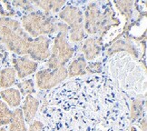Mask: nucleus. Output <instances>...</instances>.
<instances>
[{
	"label": "nucleus",
	"instance_id": "1",
	"mask_svg": "<svg viewBox=\"0 0 147 131\" xmlns=\"http://www.w3.org/2000/svg\"><path fill=\"white\" fill-rule=\"evenodd\" d=\"M121 24L120 19L113 9L112 3H89L84 16V29L88 35L98 37L104 39L112 27Z\"/></svg>",
	"mask_w": 147,
	"mask_h": 131
},
{
	"label": "nucleus",
	"instance_id": "2",
	"mask_svg": "<svg viewBox=\"0 0 147 131\" xmlns=\"http://www.w3.org/2000/svg\"><path fill=\"white\" fill-rule=\"evenodd\" d=\"M32 40L19 21L0 16V43L7 50L18 56L28 55Z\"/></svg>",
	"mask_w": 147,
	"mask_h": 131
},
{
	"label": "nucleus",
	"instance_id": "3",
	"mask_svg": "<svg viewBox=\"0 0 147 131\" xmlns=\"http://www.w3.org/2000/svg\"><path fill=\"white\" fill-rule=\"evenodd\" d=\"M58 22L52 15H47L41 10H34L22 16L20 24L28 35L36 38L57 32Z\"/></svg>",
	"mask_w": 147,
	"mask_h": 131
},
{
	"label": "nucleus",
	"instance_id": "4",
	"mask_svg": "<svg viewBox=\"0 0 147 131\" xmlns=\"http://www.w3.org/2000/svg\"><path fill=\"white\" fill-rule=\"evenodd\" d=\"M57 27L58 33L54 40L52 50L50 51V56L47 62V66L49 69L65 67L75 54V49L68 42L69 27L60 21L57 24Z\"/></svg>",
	"mask_w": 147,
	"mask_h": 131
},
{
	"label": "nucleus",
	"instance_id": "5",
	"mask_svg": "<svg viewBox=\"0 0 147 131\" xmlns=\"http://www.w3.org/2000/svg\"><path fill=\"white\" fill-rule=\"evenodd\" d=\"M58 16L69 27L68 39L70 42L79 43L84 40V14L80 8L72 5H65L59 12Z\"/></svg>",
	"mask_w": 147,
	"mask_h": 131
},
{
	"label": "nucleus",
	"instance_id": "6",
	"mask_svg": "<svg viewBox=\"0 0 147 131\" xmlns=\"http://www.w3.org/2000/svg\"><path fill=\"white\" fill-rule=\"evenodd\" d=\"M67 68L61 67L55 69H42L36 74V82L39 89L46 90L53 88L67 78Z\"/></svg>",
	"mask_w": 147,
	"mask_h": 131
},
{
	"label": "nucleus",
	"instance_id": "7",
	"mask_svg": "<svg viewBox=\"0 0 147 131\" xmlns=\"http://www.w3.org/2000/svg\"><path fill=\"white\" fill-rule=\"evenodd\" d=\"M134 41V40H133V38L129 36H122L115 37L112 41V43L108 45V48L105 50V56H108L115 53L124 51V52L134 56L135 58H138L140 52Z\"/></svg>",
	"mask_w": 147,
	"mask_h": 131
},
{
	"label": "nucleus",
	"instance_id": "8",
	"mask_svg": "<svg viewBox=\"0 0 147 131\" xmlns=\"http://www.w3.org/2000/svg\"><path fill=\"white\" fill-rule=\"evenodd\" d=\"M50 39L46 36L34 38L28 51V56L34 61H45L50 56Z\"/></svg>",
	"mask_w": 147,
	"mask_h": 131
},
{
	"label": "nucleus",
	"instance_id": "9",
	"mask_svg": "<svg viewBox=\"0 0 147 131\" xmlns=\"http://www.w3.org/2000/svg\"><path fill=\"white\" fill-rule=\"evenodd\" d=\"M12 65L18 77L20 79H23L35 73L38 67L37 62L31 59L28 55L15 56L12 58Z\"/></svg>",
	"mask_w": 147,
	"mask_h": 131
},
{
	"label": "nucleus",
	"instance_id": "10",
	"mask_svg": "<svg viewBox=\"0 0 147 131\" xmlns=\"http://www.w3.org/2000/svg\"><path fill=\"white\" fill-rule=\"evenodd\" d=\"M103 48V39L98 37H89L84 41L81 50L86 60L92 61L101 54Z\"/></svg>",
	"mask_w": 147,
	"mask_h": 131
},
{
	"label": "nucleus",
	"instance_id": "11",
	"mask_svg": "<svg viewBox=\"0 0 147 131\" xmlns=\"http://www.w3.org/2000/svg\"><path fill=\"white\" fill-rule=\"evenodd\" d=\"M39 107V101L37 98H36L35 96H33L31 95L26 96L25 98V100L22 105V113L25 118V121L27 124H31L34 121L37 110Z\"/></svg>",
	"mask_w": 147,
	"mask_h": 131
},
{
	"label": "nucleus",
	"instance_id": "12",
	"mask_svg": "<svg viewBox=\"0 0 147 131\" xmlns=\"http://www.w3.org/2000/svg\"><path fill=\"white\" fill-rule=\"evenodd\" d=\"M0 98L9 107H18L21 104V94L16 88H9L0 91Z\"/></svg>",
	"mask_w": 147,
	"mask_h": 131
},
{
	"label": "nucleus",
	"instance_id": "13",
	"mask_svg": "<svg viewBox=\"0 0 147 131\" xmlns=\"http://www.w3.org/2000/svg\"><path fill=\"white\" fill-rule=\"evenodd\" d=\"M86 60L83 55L76 56L74 59L67 68V74L68 77H74L77 76H84L86 75Z\"/></svg>",
	"mask_w": 147,
	"mask_h": 131
},
{
	"label": "nucleus",
	"instance_id": "14",
	"mask_svg": "<svg viewBox=\"0 0 147 131\" xmlns=\"http://www.w3.org/2000/svg\"><path fill=\"white\" fill-rule=\"evenodd\" d=\"M16 84V73L12 67H4L0 70V88L7 89Z\"/></svg>",
	"mask_w": 147,
	"mask_h": 131
},
{
	"label": "nucleus",
	"instance_id": "15",
	"mask_svg": "<svg viewBox=\"0 0 147 131\" xmlns=\"http://www.w3.org/2000/svg\"><path fill=\"white\" fill-rule=\"evenodd\" d=\"M34 7H36L43 10L44 13L47 15L55 14L65 5V1H31Z\"/></svg>",
	"mask_w": 147,
	"mask_h": 131
},
{
	"label": "nucleus",
	"instance_id": "16",
	"mask_svg": "<svg viewBox=\"0 0 147 131\" xmlns=\"http://www.w3.org/2000/svg\"><path fill=\"white\" fill-rule=\"evenodd\" d=\"M145 98H143V96H138L135 98L130 105V121L135 122L140 117H142L145 109Z\"/></svg>",
	"mask_w": 147,
	"mask_h": 131
},
{
	"label": "nucleus",
	"instance_id": "17",
	"mask_svg": "<svg viewBox=\"0 0 147 131\" xmlns=\"http://www.w3.org/2000/svg\"><path fill=\"white\" fill-rule=\"evenodd\" d=\"M8 131H27L26 121L21 109L16 107L12 111V117L9 123Z\"/></svg>",
	"mask_w": 147,
	"mask_h": 131
},
{
	"label": "nucleus",
	"instance_id": "18",
	"mask_svg": "<svg viewBox=\"0 0 147 131\" xmlns=\"http://www.w3.org/2000/svg\"><path fill=\"white\" fill-rule=\"evenodd\" d=\"M114 5L120 11V13L125 18V25L132 23L134 16V1H114Z\"/></svg>",
	"mask_w": 147,
	"mask_h": 131
},
{
	"label": "nucleus",
	"instance_id": "19",
	"mask_svg": "<svg viewBox=\"0 0 147 131\" xmlns=\"http://www.w3.org/2000/svg\"><path fill=\"white\" fill-rule=\"evenodd\" d=\"M16 87H18V89L19 90L21 96H26L36 93L35 84H34V81L32 79H26V80L16 83Z\"/></svg>",
	"mask_w": 147,
	"mask_h": 131
},
{
	"label": "nucleus",
	"instance_id": "20",
	"mask_svg": "<svg viewBox=\"0 0 147 131\" xmlns=\"http://www.w3.org/2000/svg\"><path fill=\"white\" fill-rule=\"evenodd\" d=\"M11 117H12V110L4 101L0 100V127L8 125Z\"/></svg>",
	"mask_w": 147,
	"mask_h": 131
},
{
	"label": "nucleus",
	"instance_id": "21",
	"mask_svg": "<svg viewBox=\"0 0 147 131\" xmlns=\"http://www.w3.org/2000/svg\"><path fill=\"white\" fill-rule=\"evenodd\" d=\"M16 16V11L9 1H0V16L12 18Z\"/></svg>",
	"mask_w": 147,
	"mask_h": 131
},
{
	"label": "nucleus",
	"instance_id": "22",
	"mask_svg": "<svg viewBox=\"0 0 147 131\" xmlns=\"http://www.w3.org/2000/svg\"><path fill=\"white\" fill-rule=\"evenodd\" d=\"M10 3L14 8H18L24 11L26 14L33 12L35 10V7L32 5L31 1H12Z\"/></svg>",
	"mask_w": 147,
	"mask_h": 131
},
{
	"label": "nucleus",
	"instance_id": "23",
	"mask_svg": "<svg viewBox=\"0 0 147 131\" xmlns=\"http://www.w3.org/2000/svg\"><path fill=\"white\" fill-rule=\"evenodd\" d=\"M102 70H103V64L100 61L91 62L86 67V74H100Z\"/></svg>",
	"mask_w": 147,
	"mask_h": 131
},
{
	"label": "nucleus",
	"instance_id": "24",
	"mask_svg": "<svg viewBox=\"0 0 147 131\" xmlns=\"http://www.w3.org/2000/svg\"><path fill=\"white\" fill-rule=\"evenodd\" d=\"M44 128V124L40 120H34L31 124H29L28 131H42Z\"/></svg>",
	"mask_w": 147,
	"mask_h": 131
},
{
	"label": "nucleus",
	"instance_id": "25",
	"mask_svg": "<svg viewBox=\"0 0 147 131\" xmlns=\"http://www.w3.org/2000/svg\"><path fill=\"white\" fill-rule=\"evenodd\" d=\"M8 58V53H7V50L5 49V48L4 45L0 43V60L2 61H7Z\"/></svg>",
	"mask_w": 147,
	"mask_h": 131
},
{
	"label": "nucleus",
	"instance_id": "26",
	"mask_svg": "<svg viewBox=\"0 0 147 131\" xmlns=\"http://www.w3.org/2000/svg\"><path fill=\"white\" fill-rule=\"evenodd\" d=\"M139 128L141 131H146V117H144L143 119H141Z\"/></svg>",
	"mask_w": 147,
	"mask_h": 131
},
{
	"label": "nucleus",
	"instance_id": "27",
	"mask_svg": "<svg viewBox=\"0 0 147 131\" xmlns=\"http://www.w3.org/2000/svg\"><path fill=\"white\" fill-rule=\"evenodd\" d=\"M0 131H7L5 127H0Z\"/></svg>",
	"mask_w": 147,
	"mask_h": 131
},
{
	"label": "nucleus",
	"instance_id": "28",
	"mask_svg": "<svg viewBox=\"0 0 147 131\" xmlns=\"http://www.w3.org/2000/svg\"><path fill=\"white\" fill-rule=\"evenodd\" d=\"M2 64H3V63H2V61H1V60H0V67H1Z\"/></svg>",
	"mask_w": 147,
	"mask_h": 131
}]
</instances>
